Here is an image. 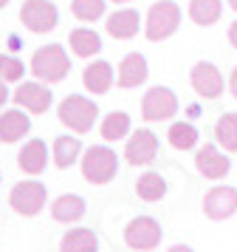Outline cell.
Segmentation results:
<instances>
[{
  "label": "cell",
  "mask_w": 237,
  "mask_h": 252,
  "mask_svg": "<svg viewBox=\"0 0 237 252\" xmlns=\"http://www.w3.org/2000/svg\"><path fill=\"white\" fill-rule=\"evenodd\" d=\"M45 161H48V156H45V142L43 139H31V142H26V148H23L20 156H17L20 170L31 173V176H37V173L45 170Z\"/></svg>",
  "instance_id": "obj_18"
},
{
  "label": "cell",
  "mask_w": 237,
  "mask_h": 252,
  "mask_svg": "<svg viewBox=\"0 0 237 252\" xmlns=\"http://www.w3.org/2000/svg\"><path fill=\"white\" fill-rule=\"evenodd\" d=\"M45 184L40 182H23V184H14V190L9 195V204L14 213H20V216H37L40 210L45 207Z\"/></svg>",
  "instance_id": "obj_5"
},
{
  "label": "cell",
  "mask_w": 237,
  "mask_h": 252,
  "mask_svg": "<svg viewBox=\"0 0 237 252\" xmlns=\"http://www.w3.org/2000/svg\"><path fill=\"white\" fill-rule=\"evenodd\" d=\"M71 71V60H68L65 48L62 46H43L34 51L31 57V74L37 80L45 82H59L68 77Z\"/></svg>",
  "instance_id": "obj_1"
},
{
  "label": "cell",
  "mask_w": 237,
  "mask_h": 252,
  "mask_svg": "<svg viewBox=\"0 0 237 252\" xmlns=\"http://www.w3.org/2000/svg\"><path fill=\"white\" fill-rule=\"evenodd\" d=\"M158 153V139L153 130H135L133 136L127 139V148H124V159L130 164H150Z\"/></svg>",
  "instance_id": "obj_11"
},
{
  "label": "cell",
  "mask_w": 237,
  "mask_h": 252,
  "mask_svg": "<svg viewBox=\"0 0 237 252\" xmlns=\"http://www.w3.org/2000/svg\"><path fill=\"white\" fill-rule=\"evenodd\" d=\"M195 167H198L206 179H223L226 173H229V159H226L214 145H206V148L198 150V156H195Z\"/></svg>",
  "instance_id": "obj_13"
},
{
  "label": "cell",
  "mask_w": 237,
  "mask_h": 252,
  "mask_svg": "<svg viewBox=\"0 0 237 252\" xmlns=\"http://www.w3.org/2000/svg\"><path fill=\"white\" fill-rule=\"evenodd\" d=\"M102 139L105 142H116V139H124L127 136V130H130V116L122 114V111H113L110 116H105V122H102Z\"/></svg>",
  "instance_id": "obj_27"
},
{
  "label": "cell",
  "mask_w": 237,
  "mask_h": 252,
  "mask_svg": "<svg viewBox=\"0 0 237 252\" xmlns=\"http://www.w3.org/2000/svg\"><path fill=\"white\" fill-rule=\"evenodd\" d=\"M9 99V91H6V80H0V108H3V102Z\"/></svg>",
  "instance_id": "obj_31"
},
{
  "label": "cell",
  "mask_w": 237,
  "mask_h": 252,
  "mask_svg": "<svg viewBox=\"0 0 237 252\" xmlns=\"http://www.w3.org/2000/svg\"><path fill=\"white\" fill-rule=\"evenodd\" d=\"M189 17L198 26H212L220 20V0H192Z\"/></svg>",
  "instance_id": "obj_23"
},
{
  "label": "cell",
  "mask_w": 237,
  "mask_h": 252,
  "mask_svg": "<svg viewBox=\"0 0 237 252\" xmlns=\"http://www.w3.org/2000/svg\"><path fill=\"white\" fill-rule=\"evenodd\" d=\"M79 150H82L79 139H74V136H56L54 139V164L59 167V170L71 167V164L77 161Z\"/></svg>",
  "instance_id": "obj_21"
},
{
  "label": "cell",
  "mask_w": 237,
  "mask_h": 252,
  "mask_svg": "<svg viewBox=\"0 0 237 252\" xmlns=\"http://www.w3.org/2000/svg\"><path fill=\"white\" fill-rule=\"evenodd\" d=\"M11 99L20 108L31 111V114H45L51 108V91L45 85H40V82H23L20 88L11 94Z\"/></svg>",
  "instance_id": "obj_12"
},
{
  "label": "cell",
  "mask_w": 237,
  "mask_h": 252,
  "mask_svg": "<svg viewBox=\"0 0 237 252\" xmlns=\"http://www.w3.org/2000/svg\"><path fill=\"white\" fill-rule=\"evenodd\" d=\"M237 210V190L235 187H212L206 198H203V213L212 221H223V218L235 216Z\"/></svg>",
  "instance_id": "obj_9"
},
{
  "label": "cell",
  "mask_w": 237,
  "mask_h": 252,
  "mask_svg": "<svg viewBox=\"0 0 237 252\" xmlns=\"http://www.w3.org/2000/svg\"><path fill=\"white\" fill-rule=\"evenodd\" d=\"M23 63L17 57H11V54H0V80L6 82H17L23 77Z\"/></svg>",
  "instance_id": "obj_29"
},
{
  "label": "cell",
  "mask_w": 237,
  "mask_h": 252,
  "mask_svg": "<svg viewBox=\"0 0 237 252\" xmlns=\"http://www.w3.org/2000/svg\"><path fill=\"white\" fill-rule=\"evenodd\" d=\"M71 12L77 20H85V23H93L105 14V0H74L71 3Z\"/></svg>",
  "instance_id": "obj_28"
},
{
  "label": "cell",
  "mask_w": 237,
  "mask_h": 252,
  "mask_svg": "<svg viewBox=\"0 0 237 252\" xmlns=\"http://www.w3.org/2000/svg\"><path fill=\"white\" fill-rule=\"evenodd\" d=\"M214 139L223 145L229 153H237V114H226L214 125Z\"/></svg>",
  "instance_id": "obj_26"
},
{
  "label": "cell",
  "mask_w": 237,
  "mask_h": 252,
  "mask_svg": "<svg viewBox=\"0 0 237 252\" xmlns=\"http://www.w3.org/2000/svg\"><path fill=\"white\" fill-rule=\"evenodd\" d=\"M229 6H232V9L237 12V0H229Z\"/></svg>",
  "instance_id": "obj_33"
},
{
  "label": "cell",
  "mask_w": 237,
  "mask_h": 252,
  "mask_svg": "<svg viewBox=\"0 0 237 252\" xmlns=\"http://www.w3.org/2000/svg\"><path fill=\"white\" fill-rule=\"evenodd\" d=\"M167 139L175 150H192L195 142H198V127L192 125V122H175V125L169 127Z\"/></svg>",
  "instance_id": "obj_25"
},
{
  "label": "cell",
  "mask_w": 237,
  "mask_h": 252,
  "mask_svg": "<svg viewBox=\"0 0 237 252\" xmlns=\"http://www.w3.org/2000/svg\"><path fill=\"white\" fill-rule=\"evenodd\" d=\"M135 193H138V198H144V201H158V198L167 195V182L158 173H144L135 182Z\"/></svg>",
  "instance_id": "obj_24"
},
{
  "label": "cell",
  "mask_w": 237,
  "mask_h": 252,
  "mask_svg": "<svg viewBox=\"0 0 237 252\" xmlns=\"http://www.w3.org/2000/svg\"><path fill=\"white\" fill-rule=\"evenodd\" d=\"M116 161H119L116 153L110 148H105V145L88 148L85 156H82V176L90 184H107L116 176Z\"/></svg>",
  "instance_id": "obj_4"
},
{
  "label": "cell",
  "mask_w": 237,
  "mask_h": 252,
  "mask_svg": "<svg viewBox=\"0 0 237 252\" xmlns=\"http://www.w3.org/2000/svg\"><path fill=\"white\" fill-rule=\"evenodd\" d=\"M113 3H127V0H113Z\"/></svg>",
  "instance_id": "obj_35"
},
{
  "label": "cell",
  "mask_w": 237,
  "mask_h": 252,
  "mask_svg": "<svg viewBox=\"0 0 237 252\" xmlns=\"http://www.w3.org/2000/svg\"><path fill=\"white\" fill-rule=\"evenodd\" d=\"M20 23L34 34H45L56 26V6L48 0H26L20 9Z\"/></svg>",
  "instance_id": "obj_6"
},
{
  "label": "cell",
  "mask_w": 237,
  "mask_h": 252,
  "mask_svg": "<svg viewBox=\"0 0 237 252\" xmlns=\"http://www.w3.org/2000/svg\"><path fill=\"white\" fill-rule=\"evenodd\" d=\"M6 3H9V0H0V9H3V6H6Z\"/></svg>",
  "instance_id": "obj_34"
},
{
  "label": "cell",
  "mask_w": 237,
  "mask_h": 252,
  "mask_svg": "<svg viewBox=\"0 0 237 252\" xmlns=\"http://www.w3.org/2000/svg\"><path fill=\"white\" fill-rule=\"evenodd\" d=\"M178 111V99H175V94L169 91V88H150L144 94V102H141V114L144 119L150 122H161V119H169V116H175Z\"/></svg>",
  "instance_id": "obj_7"
},
{
  "label": "cell",
  "mask_w": 237,
  "mask_h": 252,
  "mask_svg": "<svg viewBox=\"0 0 237 252\" xmlns=\"http://www.w3.org/2000/svg\"><path fill=\"white\" fill-rule=\"evenodd\" d=\"M138 32V12L133 9H119L107 17V34L116 40H130Z\"/></svg>",
  "instance_id": "obj_17"
},
{
  "label": "cell",
  "mask_w": 237,
  "mask_h": 252,
  "mask_svg": "<svg viewBox=\"0 0 237 252\" xmlns=\"http://www.w3.org/2000/svg\"><path fill=\"white\" fill-rule=\"evenodd\" d=\"M99 247V241L93 235V229H71L65 238H62V252H93Z\"/></svg>",
  "instance_id": "obj_22"
},
{
  "label": "cell",
  "mask_w": 237,
  "mask_h": 252,
  "mask_svg": "<svg viewBox=\"0 0 237 252\" xmlns=\"http://www.w3.org/2000/svg\"><path fill=\"white\" fill-rule=\"evenodd\" d=\"M124 241H127V247H133V250H153V247H158V241H161V227H158L156 218L138 216L127 224Z\"/></svg>",
  "instance_id": "obj_8"
},
{
  "label": "cell",
  "mask_w": 237,
  "mask_h": 252,
  "mask_svg": "<svg viewBox=\"0 0 237 252\" xmlns=\"http://www.w3.org/2000/svg\"><path fill=\"white\" fill-rule=\"evenodd\" d=\"M229 43H232V46L237 48V23L229 26Z\"/></svg>",
  "instance_id": "obj_30"
},
{
  "label": "cell",
  "mask_w": 237,
  "mask_h": 252,
  "mask_svg": "<svg viewBox=\"0 0 237 252\" xmlns=\"http://www.w3.org/2000/svg\"><path fill=\"white\" fill-rule=\"evenodd\" d=\"M31 119L23 111H3L0 114V142H17L28 133Z\"/></svg>",
  "instance_id": "obj_16"
},
{
  "label": "cell",
  "mask_w": 237,
  "mask_h": 252,
  "mask_svg": "<svg viewBox=\"0 0 237 252\" xmlns=\"http://www.w3.org/2000/svg\"><path fill=\"white\" fill-rule=\"evenodd\" d=\"M178 26H181V9L172 0H161V3H156V6L150 9V14H147L144 34H147V40L161 43V40H167L169 34H175Z\"/></svg>",
  "instance_id": "obj_2"
},
{
  "label": "cell",
  "mask_w": 237,
  "mask_h": 252,
  "mask_svg": "<svg viewBox=\"0 0 237 252\" xmlns=\"http://www.w3.org/2000/svg\"><path fill=\"white\" fill-rule=\"evenodd\" d=\"M189 80H192L195 94H201L203 99H217L223 94V77H220V71L214 68L212 63H198L192 68Z\"/></svg>",
  "instance_id": "obj_10"
},
{
  "label": "cell",
  "mask_w": 237,
  "mask_h": 252,
  "mask_svg": "<svg viewBox=\"0 0 237 252\" xmlns=\"http://www.w3.org/2000/svg\"><path fill=\"white\" fill-rule=\"evenodd\" d=\"M96 114H99V111H96V105L90 102V99H85V96H77V94L65 96V99L59 102V111H56L59 122H62V125H68L71 130H77V133L90 130V127H93Z\"/></svg>",
  "instance_id": "obj_3"
},
{
  "label": "cell",
  "mask_w": 237,
  "mask_h": 252,
  "mask_svg": "<svg viewBox=\"0 0 237 252\" xmlns=\"http://www.w3.org/2000/svg\"><path fill=\"white\" fill-rule=\"evenodd\" d=\"M82 82H85V88L90 94H107L113 85V68L105 60H96L82 71Z\"/></svg>",
  "instance_id": "obj_15"
},
{
  "label": "cell",
  "mask_w": 237,
  "mask_h": 252,
  "mask_svg": "<svg viewBox=\"0 0 237 252\" xmlns=\"http://www.w3.org/2000/svg\"><path fill=\"white\" fill-rule=\"evenodd\" d=\"M51 216H54V221H59V224H71V221H79V218L85 216V201L79 198V195H59L54 201V207H51Z\"/></svg>",
  "instance_id": "obj_19"
},
{
  "label": "cell",
  "mask_w": 237,
  "mask_h": 252,
  "mask_svg": "<svg viewBox=\"0 0 237 252\" xmlns=\"http://www.w3.org/2000/svg\"><path fill=\"white\" fill-rule=\"evenodd\" d=\"M144 80H147V60L141 57V54H127V57L122 60V65H119L116 82H119L122 88H138Z\"/></svg>",
  "instance_id": "obj_14"
},
{
  "label": "cell",
  "mask_w": 237,
  "mask_h": 252,
  "mask_svg": "<svg viewBox=\"0 0 237 252\" xmlns=\"http://www.w3.org/2000/svg\"><path fill=\"white\" fill-rule=\"evenodd\" d=\"M229 88H232V94H235V99H237V68L232 71V80H229Z\"/></svg>",
  "instance_id": "obj_32"
},
{
  "label": "cell",
  "mask_w": 237,
  "mask_h": 252,
  "mask_svg": "<svg viewBox=\"0 0 237 252\" xmlns=\"http://www.w3.org/2000/svg\"><path fill=\"white\" fill-rule=\"evenodd\" d=\"M68 40H71V48H74V54H77V57H93V54L102 48L99 34H96V32H90V29H74Z\"/></svg>",
  "instance_id": "obj_20"
}]
</instances>
